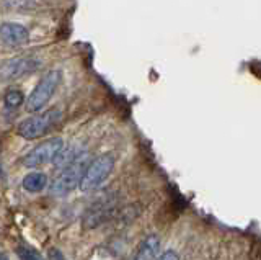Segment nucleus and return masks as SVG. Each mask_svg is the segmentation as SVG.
Instances as JSON below:
<instances>
[{"mask_svg":"<svg viewBox=\"0 0 261 260\" xmlns=\"http://www.w3.org/2000/svg\"><path fill=\"white\" fill-rule=\"evenodd\" d=\"M159 252H160V238L157 234H150L139 244V247L130 260H155Z\"/></svg>","mask_w":261,"mask_h":260,"instance_id":"9","label":"nucleus"},{"mask_svg":"<svg viewBox=\"0 0 261 260\" xmlns=\"http://www.w3.org/2000/svg\"><path fill=\"white\" fill-rule=\"evenodd\" d=\"M114 169V157L111 154H101L88 164L84 178H82L80 190L84 193L93 192L100 186Z\"/></svg>","mask_w":261,"mask_h":260,"instance_id":"3","label":"nucleus"},{"mask_svg":"<svg viewBox=\"0 0 261 260\" xmlns=\"http://www.w3.org/2000/svg\"><path fill=\"white\" fill-rule=\"evenodd\" d=\"M61 82V70H49L47 74L43 76L38 85L33 88L31 95L27 99V111L30 113H38L43 110L54 95L57 85Z\"/></svg>","mask_w":261,"mask_h":260,"instance_id":"2","label":"nucleus"},{"mask_svg":"<svg viewBox=\"0 0 261 260\" xmlns=\"http://www.w3.org/2000/svg\"><path fill=\"white\" fill-rule=\"evenodd\" d=\"M82 156H85V152L82 151L79 146H69V148H62V151L57 154L56 159L53 160V164L56 169H65L72 166L73 162H77Z\"/></svg>","mask_w":261,"mask_h":260,"instance_id":"10","label":"nucleus"},{"mask_svg":"<svg viewBox=\"0 0 261 260\" xmlns=\"http://www.w3.org/2000/svg\"><path fill=\"white\" fill-rule=\"evenodd\" d=\"M30 0H5V5L8 9H27Z\"/></svg>","mask_w":261,"mask_h":260,"instance_id":"14","label":"nucleus"},{"mask_svg":"<svg viewBox=\"0 0 261 260\" xmlns=\"http://www.w3.org/2000/svg\"><path fill=\"white\" fill-rule=\"evenodd\" d=\"M47 255H49V258H51V260H65V257L61 254V250H57V249H49Z\"/></svg>","mask_w":261,"mask_h":260,"instance_id":"16","label":"nucleus"},{"mask_svg":"<svg viewBox=\"0 0 261 260\" xmlns=\"http://www.w3.org/2000/svg\"><path fill=\"white\" fill-rule=\"evenodd\" d=\"M88 167L87 156H82L77 162H73L72 166L65 167L61 170V174L54 178V182L51 183V193L54 197H65L70 192H73L80 186L82 178Z\"/></svg>","mask_w":261,"mask_h":260,"instance_id":"1","label":"nucleus"},{"mask_svg":"<svg viewBox=\"0 0 261 260\" xmlns=\"http://www.w3.org/2000/svg\"><path fill=\"white\" fill-rule=\"evenodd\" d=\"M114 211V201L111 200H103L100 203H96L93 208H90L87 211V215L84 218V226L85 227H96L101 223H105L106 219H110V216Z\"/></svg>","mask_w":261,"mask_h":260,"instance_id":"8","label":"nucleus"},{"mask_svg":"<svg viewBox=\"0 0 261 260\" xmlns=\"http://www.w3.org/2000/svg\"><path fill=\"white\" fill-rule=\"evenodd\" d=\"M41 59L36 56H18V58L5 59L0 62V80L2 82H12L20 77H24L39 69Z\"/></svg>","mask_w":261,"mask_h":260,"instance_id":"5","label":"nucleus"},{"mask_svg":"<svg viewBox=\"0 0 261 260\" xmlns=\"http://www.w3.org/2000/svg\"><path fill=\"white\" fill-rule=\"evenodd\" d=\"M47 183V177L43 172H31L23 178V188L30 193H38L44 190Z\"/></svg>","mask_w":261,"mask_h":260,"instance_id":"11","label":"nucleus"},{"mask_svg":"<svg viewBox=\"0 0 261 260\" xmlns=\"http://www.w3.org/2000/svg\"><path fill=\"white\" fill-rule=\"evenodd\" d=\"M62 148H64V141L61 137H51V139L43 141L24 156L23 166L33 169V167L44 166L47 162H53L57 154L62 151Z\"/></svg>","mask_w":261,"mask_h":260,"instance_id":"6","label":"nucleus"},{"mask_svg":"<svg viewBox=\"0 0 261 260\" xmlns=\"http://www.w3.org/2000/svg\"><path fill=\"white\" fill-rule=\"evenodd\" d=\"M16 255L20 257V260H44L36 250H33L30 247H18L16 249Z\"/></svg>","mask_w":261,"mask_h":260,"instance_id":"13","label":"nucleus"},{"mask_svg":"<svg viewBox=\"0 0 261 260\" xmlns=\"http://www.w3.org/2000/svg\"><path fill=\"white\" fill-rule=\"evenodd\" d=\"M59 120H61L59 110L56 108L47 110L44 113H39V115L23 120L18 126V134L24 137V139H38V137L44 136Z\"/></svg>","mask_w":261,"mask_h":260,"instance_id":"4","label":"nucleus"},{"mask_svg":"<svg viewBox=\"0 0 261 260\" xmlns=\"http://www.w3.org/2000/svg\"><path fill=\"white\" fill-rule=\"evenodd\" d=\"M24 102V95L18 88H10L5 93V105L8 108H18L20 105H23Z\"/></svg>","mask_w":261,"mask_h":260,"instance_id":"12","label":"nucleus"},{"mask_svg":"<svg viewBox=\"0 0 261 260\" xmlns=\"http://www.w3.org/2000/svg\"><path fill=\"white\" fill-rule=\"evenodd\" d=\"M0 260H8V258H7V257H5L4 254H0Z\"/></svg>","mask_w":261,"mask_h":260,"instance_id":"17","label":"nucleus"},{"mask_svg":"<svg viewBox=\"0 0 261 260\" xmlns=\"http://www.w3.org/2000/svg\"><path fill=\"white\" fill-rule=\"evenodd\" d=\"M157 260H179L178 252L173 249H167L165 252H162L160 257H157Z\"/></svg>","mask_w":261,"mask_h":260,"instance_id":"15","label":"nucleus"},{"mask_svg":"<svg viewBox=\"0 0 261 260\" xmlns=\"http://www.w3.org/2000/svg\"><path fill=\"white\" fill-rule=\"evenodd\" d=\"M0 39L8 48H20L30 41V31L21 23L4 21L0 25Z\"/></svg>","mask_w":261,"mask_h":260,"instance_id":"7","label":"nucleus"}]
</instances>
